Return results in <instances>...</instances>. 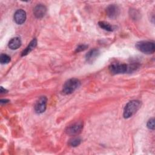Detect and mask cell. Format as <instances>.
I'll return each instance as SVG.
<instances>
[{
  "instance_id": "obj_10",
  "label": "cell",
  "mask_w": 155,
  "mask_h": 155,
  "mask_svg": "<svg viewBox=\"0 0 155 155\" xmlns=\"http://www.w3.org/2000/svg\"><path fill=\"white\" fill-rule=\"evenodd\" d=\"M99 50L97 48H93L90 50L85 55V59L87 62L89 63H92L99 55Z\"/></svg>"
},
{
  "instance_id": "obj_7",
  "label": "cell",
  "mask_w": 155,
  "mask_h": 155,
  "mask_svg": "<svg viewBox=\"0 0 155 155\" xmlns=\"http://www.w3.org/2000/svg\"><path fill=\"white\" fill-rule=\"evenodd\" d=\"M107 15L111 19H114L119 14V7L114 4H111L108 5L106 8Z\"/></svg>"
},
{
  "instance_id": "obj_1",
  "label": "cell",
  "mask_w": 155,
  "mask_h": 155,
  "mask_svg": "<svg viewBox=\"0 0 155 155\" xmlns=\"http://www.w3.org/2000/svg\"><path fill=\"white\" fill-rule=\"evenodd\" d=\"M139 66L136 64L127 65L125 64H112L109 67V71L113 74L131 73L138 68Z\"/></svg>"
},
{
  "instance_id": "obj_5",
  "label": "cell",
  "mask_w": 155,
  "mask_h": 155,
  "mask_svg": "<svg viewBox=\"0 0 155 155\" xmlns=\"http://www.w3.org/2000/svg\"><path fill=\"white\" fill-rule=\"evenodd\" d=\"M82 128L83 122H78L68 126L65 130V132L67 134H69L70 136H74L79 134L81 132Z\"/></svg>"
},
{
  "instance_id": "obj_15",
  "label": "cell",
  "mask_w": 155,
  "mask_h": 155,
  "mask_svg": "<svg viewBox=\"0 0 155 155\" xmlns=\"http://www.w3.org/2000/svg\"><path fill=\"white\" fill-rule=\"evenodd\" d=\"M10 57L6 54H1L0 56V62L2 64H7L10 61Z\"/></svg>"
},
{
  "instance_id": "obj_6",
  "label": "cell",
  "mask_w": 155,
  "mask_h": 155,
  "mask_svg": "<svg viewBox=\"0 0 155 155\" xmlns=\"http://www.w3.org/2000/svg\"><path fill=\"white\" fill-rule=\"evenodd\" d=\"M47 99L46 96H41L35 105V111L38 114L42 113L46 109Z\"/></svg>"
},
{
  "instance_id": "obj_9",
  "label": "cell",
  "mask_w": 155,
  "mask_h": 155,
  "mask_svg": "<svg viewBox=\"0 0 155 155\" xmlns=\"http://www.w3.org/2000/svg\"><path fill=\"white\" fill-rule=\"evenodd\" d=\"M47 8L45 5L42 4L37 5L33 9V13L36 18H42L44 17L46 13Z\"/></svg>"
},
{
  "instance_id": "obj_8",
  "label": "cell",
  "mask_w": 155,
  "mask_h": 155,
  "mask_svg": "<svg viewBox=\"0 0 155 155\" xmlns=\"http://www.w3.org/2000/svg\"><path fill=\"white\" fill-rule=\"evenodd\" d=\"M26 19V13L22 9H19L15 13L14 21L18 24H23Z\"/></svg>"
},
{
  "instance_id": "obj_13",
  "label": "cell",
  "mask_w": 155,
  "mask_h": 155,
  "mask_svg": "<svg viewBox=\"0 0 155 155\" xmlns=\"http://www.w3.org/2000/svg\"><path fill=\"white\" fill-rule=\"evenodd\" d=\"M98 25L101 28H103L105 30L108 31H112L114 30L113 27L111 24H110L109 23H108L107 22H105V21L99 22Z\"/></svg>"
},
{
  "instance_id": "obj_19",
  "label": "cell",
  "mask_w": 155,
  "mask_h": 155,
  "mask_svg": "<svg viewBox=\"0 0 155 155\" xmlns=\"http://www.w3.org/2000/svg\"><path fill=\"white\" fill-rule=\"evenodd\" d=\"M9 102V101L7 100V99H1V104H3V103L6 104V103H7V102Z\"/></svg>"
},
{
  "instance_id": "obj_18",
  "label": "cell",
  "mask_w": 155,
  "mask_h": 155,
  "mask_svg": "<svg viewBox=\"0 0 155 155\" xmlns=\"http://www.w3.org/2000/svg\"><path fill=\"white\" fill-rule=\"evenodd\" d=\"M0 91H1V93H7V90H5V89H4L2 87H1Z\"/></svg>"
},
{
  "instance_id": "obj_12",
  "label": "cell",
  "mask_w": 155,
  "mask_h": 155,
  "mask_svg": "<svg viewBox=\"0 0 155 155\" xmlns=\"http://www.w3.org/2000/svg\"><path fill=\"white\" fill-rule=\"evenodd\" d=\"M36 45H37V39L36 38H34L33 39L32 41H31V42L29 43L28 45L25 48V49L23 50V51L22 52L21 56H24L28 54L36 47Z\"/></svg>"
},
{
  "instance_id": "obj_14",
  "label": "cell",
  "mask_w": 155,
  "mask_h": 155,
  "mask_svg": "<svg viewBox=\"0 0 155 155\" xmlns=\"http://www.w3.org/2000/svg\"><path fill=\"white\" fill-rule=\"evenodd\" d=\"M81 142V139L79 137H73L69 141V145L71 147H77Z\"/></svg>"
},
{
  "instance_id": "obj_17",
  "label": "cell",
  "mask_w": 155,
  "mask_h": 155,
  "mask_svg": "<svg viewBox=\"0 0 155 155\" xmlns=\"http://www.w3.org/2000/svg\"><path fill=\"white\" fill-rule=\"evenodd\" d=\"M88 48V45H85V44H81L79 45L76 49V52H81L82 51H84Z\"/></svg>"
},
{
  "instance_id": "obj_11",
  "label": "cell",
  "mask_w": 155,
  "mask_h": 155,
  "mask_svg": "<svg viewBox=\"0 0 155 155\" xmlns=\"http://www.w3.org/2000/svg\"><path fill=\"white\" fill-rule=\"evenodd\" d=\"M21 45V40L19 37H15L11 39L8 42V47L12 50H16Z\"/></svg>"
},
{
  "instance_id": "obj_16",
  "label": "cell",
  "mask_w": 155,
  "mask_h": 155,
  "mask_svg": "<svg viewBox=\"0 0 155 155\" xmlns=\"http://www.w3.org/2000/svg\"><path fill=\"white\" fill-rule=\"evenodd\" d=\"M147 127L151 130L154 129V118H151V119H149V120L147 122Z\"/></svg>"
},
{
  "instance_id": "obj_3",
  "label": "cell",
  "mask_w": 155,
  "mask_h": 155,
  "mask_svg": "<svg viewBox=\"0 0 155 155\" xmlns=\"http://www.w3.org/2000/svg\"><path fill=\"white\" fill-rule=\"evenodd\" d=\"M81 85V82L76 78L67 80L63 85L62 93L65 94H70L73 93Z\"/></svg>"
},
{
  "instance_id": "obj_2",
  "label": "cell",
  "mask_w": 155,
  "mask_h": 155,
  "mask_svg": "<svg viewBox=\"0 0 155 155\" xmlns=\"http://www.w3.org/2000/svg\"><path fill=\"white\" fill-rule=\"evenodd\" d=\"M141 106V102L137 100H133L128 102L124 110V117L128 119L133 116Z\"/></svg>"
},
{
  "instance_id": "obj_4",
  "label": "cell",
  "mask_w": 155,
  "mask_h": 155,
  "mask_svg": "<svg viewBox=\"0 0 155 155\" xmlns=\"http://www.w3.org/2000/svg\"><path fill=\"white\" fill-rule=\"evenodd\" d=\"M136 47L140 51L146 54H153L155 51L154 43L151 41H139L136 43Z\"/></svg>"
}]
</instances>
